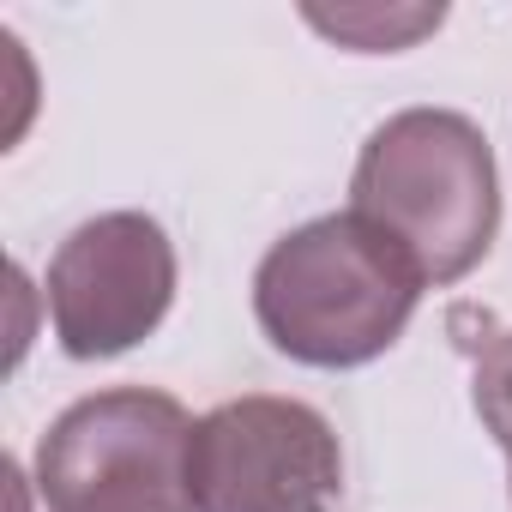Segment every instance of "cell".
I'll return each mask as SVG.
<instances>
[{
  "mask_svg": "<svg viewBox=\"0 0 512 512\" xmlns=\"http://www.w3.org/2000/svg\"><path fill=\"white\" fill-rule=\"evenodd\" d=\"M350 211L380 229L422 284L470 278L500 229V175L488 133L458 109H404L380 121L350 175Z\"/></svg>",
  "mask_w": 512,
  "mask_h": 512,
  "instance_id": "cell-1",
  "label": "cell"
},
{
  "mask_svg": "<svg viewBox=\"0 0 512 512\" xmlns=\"http://www.w3.org/2000/svg\"><path fill=\"white\" fill-rule=\"evenodd\" d=\"M422 290L416 266L380 229L332 211L272 241L253 272V314L272 350L302 368H362L404 338Z\"/></svg>",
  "mask_w": 512,
  "mask_h": 512,
  "instance_id": "cell-2",
  "label": "cell"
},
{
  "mask_svg": "<svg viewBox=\"0 0 512 512\" xmlns=\"http://www.w3.org/2000/svg\"><path fill=\"white\" fill-rule=\"evenodd\" d=\"M193 428L169 392H91L37 440V494L49 512H199Z\"/></svg>",
  "mask_w": 512,
  "mask_h": 512,
  "instance_id": "cell-3",
  "label": "cell"
},
{
  "mask_svg": "<svg viewBox=\"0 0 512 512\" xmlns=\"http://www.w3.org/2000/svg\"><path fill=\"white\" fill-rule=\"evenodd\" d=\"M344 452L332 422L302 398H229L193 428L199 512H338Z\"/></svg>",
  "mask_w": 512,
  "mask_h": 512,
  "instance_id": "cell-4",
  "label": "cell"
},
{
  "mask_svg": "<svg viewBox=\"0 0 512 512\" xmlns=\"http://www.w3.org/2000/svg\"><path fill=\"white\" fill-rule=\"evenodd\" d=\"M175 302V241L145 211L79 223L49 260V320L73 362H109L145 344Z\"/></svg>",
  "mask_w": 512,
  "mask_h": 512,
  "instance_id": "cell-5",
  "label": "cell"
},
{
  "mask_svg": "<svg viewBox=\"0 0 512 512\" xmlns=\"http://www.w3.org/2000/svg\"><path fill=\"white\" fill-rule=\"evenodd\" d=\"M446 13L440 7H404V13H380V7H350V13H308V25H320L326 37L362 49V55H392L404 43H416L422 31H434Z\"/></svg>",
  "mask_w": 512,
  "mask_h": 512,
  "instance_id": "cell-6",
  "label": "cell"
},
{
  "mask_svg": "<svg viewBox=\"0 0 512 512\" xmlns=\"http://www.w3.org/2000/svg\"><path fill=\"white\" fill-rule=\"evenodd\" d=\"M470 398H476L482 428L500 440V452H512V332H494V338L476 350Z\"/></svg>",
  "mask_w": 512,
  "mask_h": 512,
  "instance_id": "cell-7",
  "label": "cell"
},
{
  "mask_svg": "<svg viewBox=\"0 0 512 512\" xmlns=\"http://www.w3.org/2000/svg\"><path fill=\"white\" fill-rule=\"evenodd\" d=\"M506 458H512V452H506Z\"/></svg>",
  "mask_w": 512,
  "mask_h": 512,
  "instance_id": "cell-8",
  "label": "cell"
}]
</instances>
